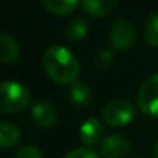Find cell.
<instances>
[{
    "label": "cell",
    "mask_w": 158,
    "mask_h": 158,
    "mask_svg": "<svg viewBox=\"0 0 158 158\" xmlns=\"http://www.w3.org/2000/svg\"><path fill=\"white\" fill-rule=\"evenodd\" d=\"M43 69L48 77L58 85H72L80 74V63L64 46L54 45L43 52Z\"/></svg>",
    "instance_id": "cell-1"
},
{
    "label": "cell",
    "mask_w": 158,
    "mask_h": 158,
    "mask_svg": "<svg viewBox=\"0 0 158 158\" xmlns=\"http://www.w3.org/2000/svg\"><path fill=\"white\" fill-rule=\"evenodd\" d=\"M31 103L29 89L19 81L0 83V112L17 114L26 109Z\"/></svg>",
    "instance_id": "cell-2"
},
{
    "label": "cell",
    "mask_w": 158,
    "mask_h": 158,
    "mask_svg": "<svg viewBox=\"0 0 158 158\" xmlns=\"http://www.w3.org/2000/svg\"><path fill=\"white\" fill-rule=\"evenodd\" d=\"M135 107L131 102L123 98H115L109 102L103 109V120L110 127H123L134 118Z\"/></svg>",
    "instance_id": "cell-3"
},
{
    "label": "cell",
    "mask_w": 158,
    "mask_h": 158,
    "mask_svg": "<svg viewBox=\"0 0 158 158\" xmlns=\"http://www.w3.org/2000/svg\"><path fill=\"white\" fill-rule=\"evenodd\" d=\"M137 102L144 115L158 117V72L143 81L137 94Z\"/></svg>",
    "instance_id": "cell-4"
},
{
    "label": "cell",
    "mask_w": 158,
    "mask_h": 158,
    "mask_svg": "<svg viewBox=\"0 0 158 158\" xmlns=\"http://www.w3.org/2000/svg\"><path fill=\"white\" fill-rule=\"evenodd\" d=\"M110 45L115 49H127L135 42V28L126 19H118L112 23L109 31Z\"/></svg>",
    "instance_id": "cell-5"
},
{
    "label": "cell",
    "mask_w": 158,
    "mask_h": 158,
    "mask_svg": "<svg viewBox=\"0 0 158 158\" xmlns=\"http://www.w3.org/2000/svg\"><path fill=\"white\" fill-rule=\"evenodd\" d=\"M100 152L105 158H126L131 152V141L120 134H114L103 138Z\"/></svg>",
    "instance_id": "cell-6"
},
{
    "label": "cell",
    "mask_w": 158,
    "mask_h": 158,
    "mask_svg": "<svg viewBox=\"0 0 158 158\" xmlns=\"http://www.w3.org/2000/svg\"><path fill=\"white\" fill-rule=\"evenodd\" d=\"M31 117L37 126L45 127V129L54 127L57 123V112H55L54 106L49 105L46 100H39L32 105Z\"/></svg>",
    "instance_id": "cell-7"
},
{
    "label": "cell",
    "mask_w": 158,
    "mask_h": 158,
    "mask_svg": "<svg viewBox=\"0 0 158 158\" xmlns=\"http://www.w3.org/2000/svg\"><path fill=\"white\" fill-rule=\"evenodd\" d=\"M80 140L86 148L95 146L98 143H102L103 140V126L97 118H88L81 126H80Z\"/></svg>",
    "instance_id": "cell-8"
},
{
    "label": "cell",
    "mask_w": 158,
    "mask_h": 158,
    "mask_svg": "<svg viewBox=\"0 0 158 158\" xmlns=\"http://www.w3.org/2000/svg\"><path fill=\"white\" fill-rule=\"evenodd\" d=\"M20 57V46L17 40L8 34L0 32V61L3 63H14Z\"/></svg>",
    "instance_id": "cell-9"
},
{
    "label": "cell",
    "mask_w": 158,
    "mask_h": 158,
    "mask_svg": "<svg viewBox=\"0 0 158 158\" xmlns=\"http://www.w3.org/2000/svg\"><path fill=\"white\" fill-rule=\"evenodd\" d=\"M117 3L118 0H81V6L85 12L95 19L107 15L117 6Z\"/></svg>",
    "instance_id": "cell-10"
},
{
    "label": "cell",
    "mask_w": 158,
    "mask_h": 158,
    "mask_svg": "<svg viewBox=\"0 0 158 158\" xmlns=\"http://www.w3.org/2000/svg\"><path fill=\"white\" fill-rule=\"evenodd\" d=\"M20 129L9 121H0V149H9L20 141Z\"/></svg>",
    "instance_id": "cell-11"
},
{
    "label": "cell",
    "mask_w": 158,
    "mask_h": 158,
    "mask_svg": "<svg viewBox=\"0 0 158 158\" xmlns=\"http://www.w3.org/2000/svg\"><path fill=\"white\" fill-rule=\"evenodd\" d=\"M69 97L72 100V103L75 106H80V107H86L91 103V98H92V92H91V88L83 83V81H74L71 85V89H69Z\"/></svg>",
    "instance_id": "cell-12"
},
{
    "label": "cell",
    "mask_w": 158,
    "mask_h": 158,
    "mask_svg": "<svg viewBox=\"0 0 158 158\" xmlns=\"http://www.w3.org/2000/svg\"><path fill=\"white\" fill-rule=\"evenodd\" d=\"M40 2L54 15L71 14L78 5V0H40Z\"/></svg>",
    "instance_id": "cell-13"
},
{
    "label": "cell",
    "mask_w": 158,
    "mask_h": 158,
    "mask_svg": "<svg viewBox=\"0 0 158 158\" xmlns=\"http://www.w3.org/2000/svg\"><path fill=\"white\" fill-rule=\"evenodd\" d=\"M64 34H66V37H68L71 42H81V40L88 35V23H86V20L81 19V17L74 19V20L68 25Z\"/></svg>",
    "instance_id": "cell-14"
},
{
    "label": "cell",
    "mask_w": 158,
    "mask_h": 158,
    "mask_svg": "<svg viewBox=\"0 0 158 158\" xmlns=\"http://www.w3.org/2000/svg\"><path fill=\"white\" fill-rule=\"evenodd\" d=\"M144 40L148 45L158 48V11L148 19L144 25Z\"/></svg>",
    "instance_id": "cell-15"
},
{
    "label": "cell",
    "mask_w": 158,
    "mask_h": 158,
    "mask_svg": "<svg viewBox=\"0 0 158 158\" xmlns=\"http://www.w3.org/2000/svg\"><path fill=\"white\" fill-rule=\"evenodd\" d=\"M14 158H43V154H42V151L37 146L26 144V146H23V148H20L17 151Z\"/></svg>",
    "instance_id": "cell-16"
},
{
    "label": "cell",
    "mask_w": 158,
    "mask_h": 158,
    "mask_svg": "<svg viewBox=\"0 0 158 158\" xmlns=\"http://www.w3.org/2000/svg\"><path fill=\"white\" fill-rule=\"evenodd\" d=\"M63 158H100V157L91 148H77V149L69 151Z\"/></svg>",
    "instance_id": "cell-17"
},
{
    "label": "cell",
    "mask_w": 158,
    "mask_h": 158,
    "mask_svg": "<svg viewBox=\"0 0 158 158\" xmlns=\"http://www.w3.org/2000/svg\"><path fill=\"white\" fill-rule=\"evenodd\" d=\"M110 58H112V52H110V49H105L103 52L100 54V61H102L103 64H107Z\"/></svg>",
    "instance_id": "cell-18"
},
{
    "label": "cell",
    "mask_w": 158,
    "mask_h": 158,
    "mask_svg": "<svg viewBox=\"0 0 158 158\" xmlns=\"http://www.w3.org/2000/svg\"><path fill=\"white\" fill-rule=\"evenodd\" d=\"M154 158H158V138L155 141V144H154Z\"/></svg>",
    "instance_id": "cell-19"
}]
</instances>
